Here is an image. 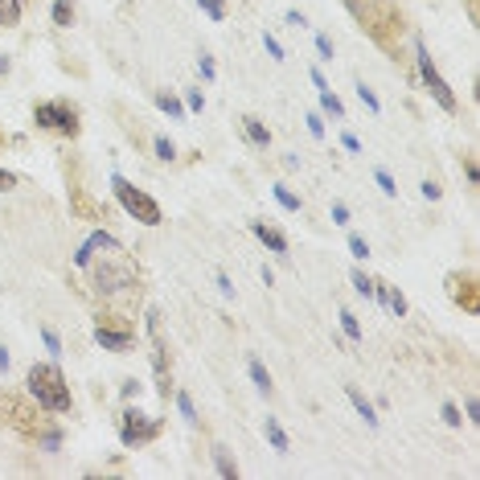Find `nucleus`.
<instances>
[{"instance_id": "1", "label": "nucleus", "mask_w": 480, "mask_h": 480, "mask_svg": "<svg viewBox=\"0 0 480 480\" xmlns=\"http://www.w3.org/2000/svg\"><path fill=\"white\" fill-rule=\"evenodd\" d=\"M74 263L83 267L90 275V283L99 288V292H119V288H131L135 283V267L131 259L119 251V242L111 238V234H90L87 242H83V251L74 255Z\"/></svg>"}, {"instance_id": "2", "label": "nucleus", "mask_w": 480, "mask_h": 480, "mask_svg": "<svg viewBox=\"0 0 480 480\" xmlns=\"http://www.w3.org/2000/svg\"><path fill=\"white\" fill-rule=\"evenodd\" d=\"M29 394L53 415L70 411V390H66V378H62L58 365H33L29 370Z\"/></svg>"}, {"instance_id": "3", "label": "nucleus", "mask_w": 480, "mask_h": 480, "mask_svg": "<svg viewBox=\"0 0 480 480\" xmlns=\"http://www.w3.org/2000/svg\"><path fill=\"white\" fill-rule=\"evenodd\" d=\"M111 189H115V197L124 201V210H128L135 222H148V226H156V222H160V206H156L148 193H140L135 185H128L124 176H115V181H111Z\"/></svg>"}, {"instance_id": "4", "label": "nucleus", "mask_w": 480, "mask_h": 480, "mask_svg": "<svg viewBox=\"0 0 480 480\" xmlns=\"http://www.w3.org/2000/svg\"><path fill=\"white\" fill-rule=\"evenodd\" d=\"M415 62H419V74H423V83L431 87V94H436L439 103H443V111H456V99H452V87L439 78V70H436V58L427 53V45L415 38Z\"/></svg>"}, {"instance_id": "5", "label": "nucleus", "mask_w": 480, "mask_h": 480, "mask_svg": "<svg viewBox=\"0 0 480 480\" xmlns=\"http://www.w3.org/2000/svg\"><path fill=\"white\" fill-rule=\"evenodd\" d=\"M38 124L62 131V135H74V131H78V111H74L70 103H42V107H38Z\"/></svg>"}, {"instance_id": "6", "label": "nucleus", "mask_w": 480, "mask_h": 480, "mask_svg": "<svg viewBox=\"0 0 480 480\" xmlns=\"http://www.w3.org/2000/svg\"><path fill=\"white\" fill-rule=\"evenodd\" d=\"M156 436V423H148V415H140V411H128L124 415V423H119V439L135 447V443H144V439Z\"/></svg>"}, {"instance_id": "7", "label": "nucleus", "mask_w": 480, "mask_h": 480, "mask_svg": "<svg viewBox=\"0 0 480 480\" xmlns=\"http://www.w3.org/2000/svg\"><path fill=\"white\" fill-rule=\"evenodd\" d=\"M148 329H152V361H156V386L160 394H169V349H165V341H160V329H156V312H148Z\"/></svg>"}, {"instance_id": "8", "label": "nucleus", "mask_w": 480, "mask_h": 480, "mask_svg": "<svg viewBox=\"0 0 480 480\" xmlns=\"http://www.w3.org/2000/svg\"><path fill=\"white\" fill-rule=\"evenodd\" d=\"M251 230H255V238H259L267 251H275V255H283V251H288V238H283L279 230H271V226H263V222H255Z\"/></svg>"}, {"instance_id": "9", "label": "nucleus", "mask_w": 480, "mask_h": 480, "mask_svg": "<svg viewBox=\"0 0 480 480\" xmlns=\"http://www.w3.org/2000/svg\"><path fill=\"white\" fill-rule=\"evenodd\" d=\"M94 341L103 345V349H131V337L128 333H115V329H107V324H99V333H94Z\"/></svg>"}, {"instance_id": "10", "label": "nucleus", "mask_w": 480, "mask_h": 480, "mask_svg": "<svg viewBox=\"0 0 480 480\" xmlns=\"http://www.w3.org/2000/svg\"><path fill=\"white\" fill-rule=\"evenodd\" d=\"M374 296H378V300H386L394 316H406V300H402V292H398V288H386V283H378V292H374Z\"/></svg>"}, {"instance_id": "11", "label": "nucleus", "mask_w": 480, "mask_h": 480, "mask_svg": "<svg viewBox=\"0 0 480 480\" xmlns=\"http://www.w3.org/2000/svg\"><path fill=\"white\" fill-rule=\"evenodd\" d=\"M247 370H251V378H255V386H259V394H271L275 386H271V374L263 370L259 357H247Z\"/></svg>"}, {"instance_id": "12", "label": "nucleus", "mask_w": 480, "mask_h": 480, "mask_svg": "<svg viewBox=\"0 0 480 480\" xmlns=\"http://www.w3.org/2000/svg\"><path fill=\"white\" fill-rule=\"evenodd\" d=\"M345 394H349V402H353V406H357V415H361V419H365L370 427H378V411H374V406H370V402L361 398V390H353V386H349V390H345Z\"/></svg>"}, {"instance_id": "13", "label": "nucleus", "mask_w": 480, "mask_h": 480, "mask_svg": "<svg viewBox=\"0 0 480 480\" xmlns=\"http://www.w3.org/2000/svg\"><path fill=\"white\" fill-rule=\"evenodd\" d=\"M156 107H160V111H165L169 119H181V115H185V107H181V99H173V94H165V90L156 94Z\"/></svg>"}, {"instance_id": "14", "label": "nucleus", "mask_w": 480, "mask_h": 480, "mask_svg": "<svg viewBox=\"0 0 480 480\" xmlns=\"http://www.w3.org/2000/svg\"><path fill=\"white\" fill-rule=\"evenodd\" d=\"M263 431H267V439H271V447H275V452H288V436H283V427H279L275 419H267V423H263Z\"/></svg>"}, {"instance_id": "15", "label": "nucleus", "mask_w": 480, "mask_h": 480, "mask_svg": "<svg viewBox=\"0 0 480 480\" xmlns=\"http://www.w3.org/2000/svg\"><path fill=\"white\" fill-rule=\"evenodd\" d=\"M242 131H247V135H251V140H255L259 148H267V144H271V131L263 128L259 119H242Z\"/></svg>"}, {"instance_id": "16", "label": "nucleus", "mask_w": 480, "mask_h": 480, "mask_svg": "<svg viewBox=\"0 0 480 480\" xmlns=\"http://www.w3.org/2000/svg\"><path fill=\"white\" fill-rule=\"evenodd\" d=\"M74 21V0H58L53 4V25H70Z\"/></svg>"}, {"instance_id": "17", "label": "nucleus", "mask_w": 480, "mask_h": 480, "mask_svg": "<svg viewBox=\"0 0 480 480\" xmlns=\"http://www.w3.org/2000/svg\"><path fill=\"white\" fill-rule=\"evenodd\" d=\"M214 460H218V472H222V477H238V464L230 460V452H226V447H218V452H214Z\"/></svg>"}, {"instance_id": "18", "label": "nucleus", "mask_w": 480, "mask_h": 480, "mask_svg": "<svg viewBox=\"0 0 480 480\" xmlns=\"http://www.w3.org/2000/svg\"><path fill=\"white\" fill-rule=\"evenodd\" d=\"M21 17V0H0V25H13Z\"/></svg>"}, {"instance_id": "19", "label": "nucleus", "mask_w": 480, "mask_h": 480, "mask_svg": "<svg viewBox=\"0 0 480 480\" xmlns=\"http://www.w3.org/2000/svg\"><path fill=\"white\" fill-rule=\"evenodd\" d=\"M320 103H324V111H329V115H337V119L345 115V107H341V99H337L333 90H320Z\"/></svg>"}, {"instance_id": "20", "label": "nucleus", "mask_w": 480, "mask_h": 480, "mask_svg": "<svg viewBox=\"0 0 480 480\" xmlns=\"http://www.w3.org/2000/svg\"><path fill=\"white\" fill-rule=\"evenodd\" d=\"M176 406H181V415H185L189 423H197V406H193V398H189V394H185V390L176 394Z\"/></svg>"}, {"instance_id": "21", "label": "nucleus", "mask_w": 480, "mask_h": 480, "mask_svg": "<svg viewBox=\"0 0 480 480\" xmlns=\"http://www.w3.org/2000/svg\"><path fill=\"white\" fill-rule=\"evenodd\" d=\"M156 156H160V160H176V148H173L169 135H156Z\"/></svg>"}, {"instance_id": "22", "label": "nucleus", "mask_w": 480, "mask_h": 480, "mask_svg": "<svg viewBox=\"0 0 480 480\" xmlns=\"http://www.w3.org/2000/svg\"><path fill=\"white\" fill-rule=\"evenodd\" d=\"M275 201H279V206H283V210H300V197H296V193H288V189H283V185H279V189H275Z\"/></svg>"}, {"instance_id": "23", "label": "nucleus", "mask_w": 480, "mask_h": 480, "mask_svg": "<svg viewBox=\"0 0 480 480\" xmlns=\"http://www.w3.org/2000/svg\"><path fill=\"white\" fill-rule=\"evenodd\" d=\"M197 4H201V8H206L214 21H222V17H226V0H197Z\"/></svg>"}, {"instance_id": "24", "label": "nucleus", "mask_w": 480, "mask_h": 480, "mask_svg": "<svg viewBox=\"0 0 480 480\" xmlns=\"http://www.w3.org/2000/svg\"><path fill=\"white\" fill-rule=\"evenodd\" d=\"M353 288H357L361 296H374V279H370V275H361V271H353Z\"/></svg>"}, {"instance_id": "25", "label": "nucleus", "mask_w": 480, "mask_h": 480, "mask_svg": "<svg viewBox=\"0 0 480 480\" xmlns=\"http://www.w3.org/2000/svg\"><path fill=\"white\" fill-rule=\"evenodd\" d=\"M341 329H345V333H349L353 341H357V337H361V324H357V316H353V312H341Z\"/></svg>"}, {"instance_id": "26", "label": "nucleus", "mask_w": 480, "mask_h": 480, "mask_svg": "<svg viewBox=\"0 0 480 480\" xmlns=\"http://www.w3.org/2000/svg\"><path fill=\"white\" fill-rule=\"evenodd\" d=\"M42 341H45V349H49V357H53V353H62V337H58V333H49V329H45Z\"/></svg>"}, {"instance_id": "27", "label": "nucleus", "mask_w": 480, "mask_h": 480, "mask_svg": "<svg viewBox=\"0 0 480 480\" xmlns=\"http://www.w3.org/2000/svg\"><path fill=\"white\" fill-rule=\"evenodd\" d=\"M443 423H447V427H460V423H464V419H460V411H456L452 402H443Z\"/></svg>"}, {"instance_id": "28", "label": "nucleus", "mask_w": 480, "mask_h": 480, "mask_svg": "<svg viewBox=\"0 0 480 480\" xmlns=\"http://www.w3.org/2000/svg\"><path fill=\"white\" fill-rule=\"evenodd\" d=\"M378 185H382V193H386V197H394V193H398V189H394V176L386 173V169H378Z\"/></svg>"}, {"instance_id": "29", "label": "nucleus", "mask_w": 480, "mask_h": 480, "mask_svg": "<svg viewBox=\"0 0 480 480\" xmlns=\"http://www.w3.org/2000/svg\"><path fill=\"white\" fill-rule=\"evenodd\" d=\"M357 94H361V103H365L370 111H378V94H374V90H370V87H365V83L357 87Z\"/></svg>"}, {"instance_id": "30", "label": "nucleus", "mask_w": 480, "mask_h": 480, "mask_svg": "<svg viewBox=\"0 0 480 480\" xmlns=\"http://www.w3.org/2000/svg\"><path fill=\"white\" fill-rule=\"evenodd\" d=\"M349 251L357 255V259H370V247H365V238H357V234L349 238Z\"/></svg>"}, {"instance_id": "31", "label": "nucleus", "mask_w": 480, "mask_h": 480, "mask_svg": "<svg viewBox=\"0 0 480 480\" xmlns=\"http://www.w3.org/2000/svg\"><path fill=\"white\" fill-rule=\"evenodd\" d=\"M439 193H443V189H439L436 181H423V197H427V201H439Z\"/></svg>"}, {"instance_id": "32", "label": "nucleus", "mask_w": 480, "mask_h": 480, "mask_svg": "<svg viewBox=\"0 0 480 480\" xmlns=\"http://www.w3.org/2000/svg\"><path fill=\"white\" fill-rule=\"evenodd\" d=\"M263 45H267V53H271V58H283V45L275 42V38H263Z\"/></svg>"}, {"instance_id": "33", "label": "nucleus", "mask_w": 480, "mask_h": 480, "mask_svg": "<svg viewBox=\"0 0 480 480\" xmlns=\"http://www.w3.org/2000/svg\"><path fill=\"white\" fill-rule=\"evenodd\" d=\"M333 222H337V226H345V222H349V210H345V206H341V201H337V206H333Z\"/></svg>"}, {"instance_id": "34", "label": "nucleus", "mask_w": 480, "mask_h": 480, "mask_svg": "<svg viewBox=\"0 0 480 480\" xmlns=\"http://www.w3.org/2000/svg\"><path fill=\"white\" fill-rule=\"evenodd\" d=\"M218 292L222 296H234V283H230V275H222V271H218Z\"/></svg>"}, {"instance_id": "35", "label": "nucleus", "mask_w": 480, "mask_h": 480, "mask_svg": "<svg viewBox=\"0 0 480 480\" xmlns=\"http://www.w3.org/2000/svg\"><path fill=\"white\" fill-rule=\"evenodd\" d=\"M464 411H468V419H480V398H477V394L464 402Z\"/></svg>"}, {"instance_id": "36", "label": "nucleus", "mask_w": 480, "mask_h": 480, "mask_svg": "<svg viewBox=\"0 0 480 480\" xmlns=\"http://www.w3.org/2000/svg\"><path fill=\"white\" fill-rule=\"evenodd\" d=\"M189 107L201 111V107H206V94H201V90H189Z\"/></svg>"}, {"instance_id": "37", "label": "nucleus", "mask_w": 480, "mask_h": 480, "mask_svg": "<svg viewBox=\"0 0 480 480\" xmlns=\"http://www.w3.org/2000/svg\"><path fill=\"white\" fill-rule=\"evenodd\" d=\"M316 49H320V58H333V42L329 38H316Z\"/></svg>"}, {"instance_id": "38", "label": "nucleus", "mask_w": 480, "mask_h": 480, "mask_svg": "<svg viewBox=\"0 0 480 480\" xmlns=\"http://www.w3.org/2000/svg\"><path fill=\"white\" fill-rule=\"evenodd\" d=\"M308 128H312V135H324V124H320V115H308Z\"/></svg>"}, {"instance_id": "39", "label": "nucleus", "mask_w": 480, "mask_h": 480, "mask_svg": "<svg viewBox=\"0 0 480 480\" xmlns=\"http://www.w3.org/2000/svg\"><path fill=\"white\" fill-rule=\"evenodd\" d=\"M0 189H4V193H8V189H17V176H13V173H0Z\"/></svg>"}, {"instance_id": "40", "label": "nucleus", "mask_w": 480, "mask_h": 480, "mask_svg": "<svg viewBox=\"0 0 480 480\" xmlns=\"http://www.w3.org/2000/svg\"><path fill=\"white\" fill-rule=\"evenodd\" d=\"M312 87H316V90H329V83H324V74H320V70H312Z\"/></svg>"}, {"instance_id": "41", "label": "nucleus", "mask_w": 480, "mask_h": 480, "mask_svg": "<svg viewBox=\"0 0 480 480\" xmlns=\"http://www.w3.org/2000/svg\"><path fill=\"white\" fill-rule=\"evenodd\" d=\"M0 370H8V349L0 345Z\"/></svg>"}, {"instance_id": "42", "label": "nucleus", "mask_w": 480, "mask_h": 480, "mask_svg": "<svg viewBox=\"0 0 480 480\" xmlns=\"http://www.w3.org/2000/svg\"><path fill=\"white\" fill-rule=\"evenodd\" d=\"M4 70H8V62H4V53H0V74H4Z\"/></svg>"}]
</instances>
